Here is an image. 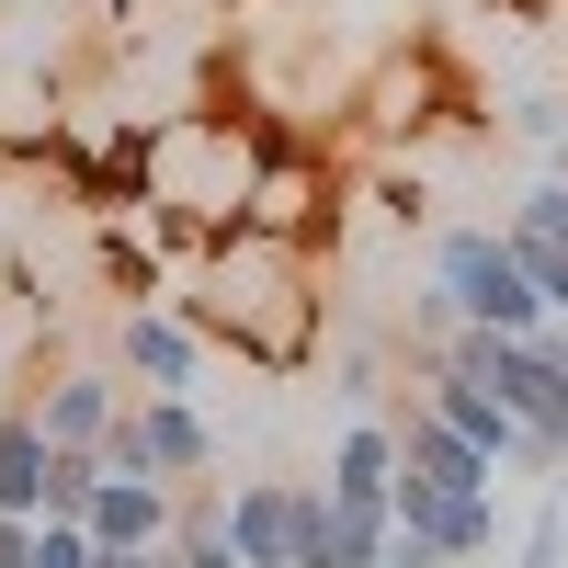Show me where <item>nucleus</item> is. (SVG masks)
Masks as SVG:
<instances>
[{
    "label": "nucleus",
    "instance_id": "nucleus-15",
    "mask_svg": "<svg viewBox=\"0 0 568 568\" xmlns=\"http://www.w3.org/2000/svg\"><path fill=\"white\" fill-rule=\"evenodd\" d=\"M500 136L511 149H568V80H524L500 103Z\"/></svg>",
    "mask_w": 568,
    "mask_h": 568
},
{
    "label": "nucleus",
    "instance_id": "nucleus-23",
    "mask_svg": "<svg viewBox=\"0 0 568 568\" xmlns=\"http://www.w3.org/2000/svg\"><path fill=\"white\" fill-rule=\"evenodd\" d=\"M0 12H34V0H0Z\"/></svg>",
    "mask_w": 568,
    "mask_h": 568
},
{
    "label": "nucleus",
    "instance_id": "nucleus-10",
    "mask_svg": "<svg viewBox=\"0 0 568 568\" xmlns=\"http://www.w3.org/2000/svg\"><path fill=\"white\" fill-rule=\"evenodd\" d=\"M387 433H398V478H420V489H455V500H489V489H500V466H489L478 444H455L444 420H420L409 398L387 409Z\"/></svg>",
    "mask_w": 568,
    "mask_h": 568
},
{
    "label": "nucleus",
    "instance_id": "nucleus-1",
    "mask_svg": "<svg viewBox=\"0 0 568 568\" xmlns=\"http://www.w3.org/2000/svg\"><path fill=\"white\" fill-rule=\"evenodd\" d=\"M160 307L194 329L205 353L296 375L318 353V251L307 240H262V227H216V240L194 251V273L160 284Z\"/></svg>",
    "mask_w": 568,
    "mask_h": 568
},
{
    "label": "nucleus",
    "instance_id": "nucleus-7",
    "mask_svg": "<svg viewBox=\"0 0 568 568\" xmlns=\"http://www.w3.org/2000/svg\"><path fill=\"white\" fill-rule=\"evenodd\" d=\"M23 409H34L45 455H103L114 409H125V375H114V364H58V375H45V387H34Z\"/></svg>",
    "mask_w": 568,
    "mask_h": 568
},
{
    "label": "nucleus",
    "instance_id": "nucleus-14",
    "mask_svg": "<svg viewBox=\"0 0 568 568\" xmlns=\"http://www.w3.org/2000/svg\"><path fill=\"white\" fill-rule=\"evenodd\" d=\"M34 489H45V433H34V409H0V511L34 524Z\"/></svg>",
    "mask_w": 568,
    "mask_h": 568
},
{
    "label": "nucleus",
    "instance_id": "nucleus-2",
    "mask_svg": "<svg viewBox=\"0 0 568 568\" xmlns=\"http://www.w3.org/2000/svg\"><path fill=\"white\" fill-rule=\"evenodd\" d=\"M262 171V136L251 114H160L136 125V205H149L171 240H216V227H240V194Z\"/></svg>",
    "mask_w": 568,
    "mask_h": 568
},
{
    "label": "nucleus",
    "instance_id": "nucleus-20",
    "mask_svg": "<svg viewBox=\"0 0 568 568\" xmlns=\"http://www.w3.org/2000/svg\"><path fill=\"white\" fill-rule=\"evenodd\" d=\"M34 557V524H23V511H0V568H23Z\"/></svg>",
    "mask_w": 568,
    "mask_h": 568
},
{
    "label": "nucleus",
    "instance_id": "nucleus-3",
    "mask_svg": "<svg viewBox=\"0 0 568 568\" xmlns=\"http://www.w3.org/2000/svg\"><path fill=\"white\" fill-rule=\"evenodd\" d=\"M420 284L466 318V329H511V342H535V284H524V262H511V240H500V216H455V227H433V262H420Z\"/></svg>",
    "mask_w": 568,
    "mask_h": 568
},
{
    "label": "nucleus",
    "instance_id": "nucleus-4",
    "mask_svg": "<svg viewBox=\"0 0 568 568\" xmlns=\"http://www.w3.org/2000/svg\"><path fill=\"white\" fill-rule=\"evenodd\" d=\"M103 466H114V478H149V489H194L205 466H216L205 398H125L114 433H103Z\"/></svg>",
    "mask_w": 568,
    "mask_h": 568
},
{
    "label": "nucleus",
    "instance_id": "nucleus-16",
    "mask_svg": "<svg viewBox=\"0 0 568 568\" xmlns=\"http://www.w3.org/2000/svg\"><path fill=\"white\" fill-rule=\"evenodd\" d=\"M91 478H103V455H45V489H34V524H80Z\"/></svg>",
    "mask_w": 568,
    "mask_h": 568
},
{
    "label": "nucleus",
    "instance_id": "nucleus-8",
    "mask_svg": "<svg viewBox=\"0 0 568 568\" xmlns=\"http://www.w3.org/2000/svg\"><path fill=\"white\" fill-rule=\"evenodd\" d=\"M216 535H227L240 568H296V478H227Z\"/></svg>",
    "mask_w": 568,
    "mask_h": 568
},
{
    "label": "nucleus",
    "instance_id": "nucleus-12",
    "mask_svg": "<svg viewBox=\"0 0 568 568\" xmlns=\"http://www.w3.org/2000/svg\"><path fill=\"white\" fill-rule=\"evenodd\" d=\"M296 568H387V511H342L296 478Z\"/></svg>",
    "mask_w": 568,
    "mask_h": 568
},
{
    "label": "nucleus",
    "instance_id": "nucleus-18",
    "mask_svg": "<svg viewBox=\"0 0 568 568\" xmlns=\"http://www.w3.org/2000/svg\"><path fill=\"white\" fill-rule=\"evenodd\" d=\"M23 568H103V546H91L80 524H34V557Z\"/></svg>",
    "mask_w": 568,
    "mask_h": 568
},
{
    "label": "nucleus",
    "instance_id": "nucleus-6",
    "mask_svg": "<svg viewBox=\"0 0 568 568\" xmlns=\"http://www.w3.org/2000/svg\"><path fill=\"white\" fill-rule=\"evenodd\" d=\"M114 375H125V398H194L205 387V342L149 296V307L114 318Z\"/></svg>",
    "mask_w": 568,
    "mask_h": 568
},
{
    "label": "nucleus",
    "instance_id": "nucleus-21",
    "mask_svg": "<svg viewBox=\"0 0 568 568\" xmlns=\"http://www.w3.org/2000/svg\"><path fill=\"white\" fill-rule=\"evenodd\" d=\"M535 353H546V364L568 375V318H535Z\"/></svg>",
    "mask_w": 568,
    "mask_h": 568
},
{
    "label": "nucleus",
    "instance_id": "nucleus-11",
    "mask_svg": "<svg viewBox=\"0 0 568 568\" xmlns=\"http://www.w3.org/2000/svg\"><path fill=\"white\" fill-rule=\"evenodd\" d=\"M80 535L103 546V557H149V546H171V489H149V478H91V500H80Z\"/></svg>",
    "mask_w": 568,
    "mask_h": 568
},
{
    "label": "nucleus",
    "instance_id": "nucleus-13",
    "mask_svg": "<svg viewBox=\"0 0 568 568\" xmlns=\"http://www.w3.org/2000/svg\"><path fill=\"white\" fill-rule=\"evenodd\" d=\"M387 478H398V433L387 420H342V444H329V466H318V500L387 511Z\"/></svg>",
    "mask_w": 568,
    "mask_h": 568
},
{
    "label": "nucleus",
    "instance_id": "nucleus-9",
    "mask_svg": "<svg viewBox=\"0 0 568 568\" xmlns=\"http://www.w3.org/2000/svg\"><path fill=\"white\" fill-rule=\"evenodd\" d=\"M318 216H329V171L296 160V149H262L251 194H240V227H262V240H307V251H318Z\"/></svg>",
    "mask_w": 568,
    "mask_h": 568
},
{
    "label": "nucleus",
    "instance_id": "nucleus-5",
    "mask_svg": "<svg viewBox=\"0 0 568 568\" xmlns=\"http://www.w3.org/2000/svg\"><path fill=\"white\" fill-rule=\"evenodd\" d=\"M387 535L433 546L444 568H478L500 546V489L489 500H455V489H420V478H387Z\"/></svg>",
    "mask_w": 568,
    "mask_h": 568
},
{
    "label": "nucleus",
    "instance_id": "nucleus-22",
    "mask_svg": "<svg viewBox=\"0 0 568 568\" xmlns=\"http://www.w3.org/2000/svg\"><path fill=\"white\" fill-rule=\"evenodd\" d=\"M91 12H103V23H136V0H91Z\"/></svg>",
    "mask_w": 568,
    "mask_h": 568
},
{
    "label": "nucleus",
    "instance_id": "nucleus-17",
    "mask_svg": "<svg viewBox=\"0 0 568 568\" xmlns=\"http://www.w3.org/2000/svg\"><path fill=\"white\" fill-rule=\"evenodd\" d=\"M511 568H568V500L557 489H546V511L524 524V557H511Z\"/></svg>",
    "mask_w": 568,
    "mask_h": 568
},
{
    "label": "nucleus",
    "instance_id": "nucleus-19",
    "mask_svg": "<svg viewBox=\"0 0 568 568\" xmlns=\"http://www.w3.org/2000/svg\"><path fill=\"white\" fill-rule=\"evenodd\" d=\"M171 568H240V557H227V535H171Z\"/></svg>",
    "mask_w": 568,
    "mask_h": 568
}]
</instances>
